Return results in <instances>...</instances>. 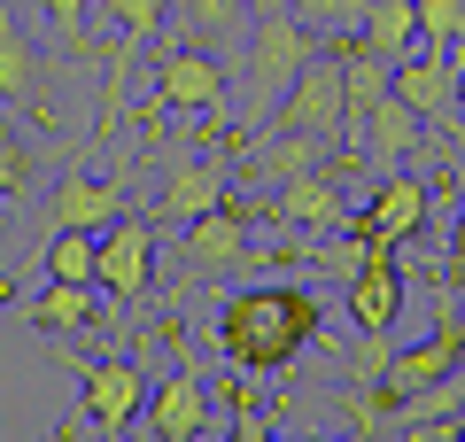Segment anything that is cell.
<instances>
[{"mask_svg": "<svg viewBox=\"0 0 465 442\" xmlns=\"http://www.w3.org/2000/svg\"><path fill=\"white\" fill-rule=\"evenodd\" d=\"M225 396H232V435H241V442H264V435H272V419H264V404H256L249 373H241V380H225Z\"/></svg>", "mask_w": 465, "mask_h": 442, "instance_id": "83f0119b", "label": "cell"}, {"mask_svg": "<svg viewBox=\"0 0 465 442\" xmlns=\"http://www.w3.org/2000/svg\"><path fill=\"white\" fill-rule=\"evenodd\" d=\"M8 295H16V272H0V303H8Z\"/></svg>", "mask_w": 465, "mask_h": 442, "instance_id": "f546056e", "label": "cell"}, {"mask_svg": "<svg viewBox=\"0 0 465 442\" xmlns=\"http://www.w3.org/2000/svg\"><path fill=\"white\" fill-rule=\"evenodd\" d=\"M101 318V287L94 279H47V295L32 303V326L39 334H85Z\"/></svg>", "mask_w": 465, "mask_h": 442, "instance_id": "ffe728a7", "label": "cell"}, {"mask_svg": "<svg viewBox=\"0 0 465 442\" xmlns=\"http://www.w3.org/2000/svg\"><path fill=\"white\" fill-rule=\"evenodd\" d=\"M458 109H465V70H458Z\"/></svg>", "mask_w": 465, "mask_h": 442, "instance_id": "4dcf8cb0", "label": "cell"}, {"mask_svg": "<svg viewBox=\"0 0 465 442\" xmlns=\"http://www.w3.org/2000/svg\"><path fill=\"white\" fill-rule=\"evenodd\" d=\"M318 326H326V311H318L311 287L264 279V287H241L225 303V318H217V349H225L232 373L272 380V373H287V365L318 342Z\"/></svg>", "mask_w": 465, "mask_h": 442, "instance_id": "6da1fadb", "label": "cell"}, {"mask_svg": "<svg viewBox=\"0 0 465 442\" xmlns=\"http://www.w3.org/2000/svg\"><path fill=\"white\" fill-rule=\"evenodd\" d=\"M326 47V39L311 32V24L287 8V0H256V24H249V63H241V94H249V109H241V140H249L256 125H264L272 109H280V94L295 85V70L311 63V55Z\"/></svg>", "mask_w": 465, "mask_h": 442, "instance_id": "7a4b0ae2", "label": "cell"}, {"mask_svg": "<svg viewBox=\"0 0 465 442\" xmlns=\"http://www.w3.org/2000/svg\"><path fill=\"white\" fill-rule=\"evenodd\" d=\"M365 156L349 140H326V132H295V125H264L241 140V171H249L256 186H280L295 179V171H357Z\"/></svg>", "mask_w": 465, "mask_h": 442, "instance_id": "277c9868", "label": "cell"}, {"mask_svg": "<svg viewBox=\"0 0 465 442\" xmlns=\"http://www.w3.org/2000/svg\"><path fill=\"white\" fill-rule=\"evenodd\" d=\"M333 179H341V171H295V179H280L264 202H249V195L241 202H249L256 226H287L295 241H333V233L349 226V210H357Z\"/></svg>", "mask_w": 465, "mask_h": 442, "instance_id": "3957f363", "label": "cell"}, {"mask_svg": "<svg viewBox=\"0 0 465 442\" xmlns=\"http://www.w3.org/2000/svg\"><path fill=\"white\" fill-rule=\"evenodd\" d=\"M94 16H109V39H133V47H148V39L163 32L171 0H94Z\"/></svg>", "mask_w": 465, "mask_h": 442, "instance_id": "603a6c76", "label": "cell"}, {"mask_svg": "<svg viewBox=\"0 0 465 442\" xmlns=\"http://www.w3.org/2000/svg\"><path fill=\"white\" fill-rule=\"evenodd\" d=\"M388 94L411 101L427 125H442V109L458 101V70H450V47H411L396 70H388Z\"/></svg>", "mask_w": 465, "mask_h": 442, "instance_id": "2e32d148", "label": "cell"}, {"mask_svg": "<svg viewBox=\"0 0 465 442\" xmlns=\"http://www.w3.org/2000/svg\"><path fill=\"white\" fill-rule=\"evenodd\" d=\"M465 39V0H419V47H458Z\"/></svg>", "mask_w": 465, "mask_h": 442, "instance_id": "484cf974", "label": "cell"}, {"mask_svg": "<svg viewBox=\"0 0 465 442\" xmlns=\"http://www.w3.org/2000/svg\"><path fill=\"white\" fill-rule=\"evenodd\" d=\"M427 217H434V186L411 179V171H388V179L372 186L357 210H349V233H357V241H372L381 256H396V248L411 241Z\"/></svg>", "mask_w": 465, "mask_h": 442, "instance_id": "52a82bcc", "label": "cell"}, {"mask_svg": "<svg viewBox=\"0 0 465 442\" xmlns=\"http://www.w3.org/2000/svg\"><path fill=\"white\" fill-rule=\"evenodd\" d=\"M39 272H47V279H94V287H101V233L54 226L47 248H39Z\"/></svg>", "mask_w": 465, "mask_h": 442, "instance_id": "44dd1931", "label": "cell"}, {"mask_svg": "<svg viewBox=\"0 0 465 442\" xmlns=\"http://www.w3.org/2000/svg\"><path fill=\"white\" fill-rule=\"evenodd\" d=\"M140 411H148V373H140L133 357L85 365V427H94V435H124Z\"/></svg>", "mask_w": 465, "mask_h": 442, "instance_id": "8fae6325", "label": "cell"}, {"mask_svg": "<svg viewBox=\"0 0 465 442\" xmlns=\"http://www.w3.org/2000/svg\"><path fill=\"white\" fill-rule=\"evenodd\" d=\"M32 186H39V147L0 116V202H24Z\"/></svg>", "mask_w": 465, "mask_h": 442, "instance_id": "cb8c5ba5", "label": "cell"}, {"mask_svg": "<svg viewBox=\"0 0 465 442\" xmlns=\"http://www.w3.org/2000/svg\"><path fill=\"white\" fill-rule=\"evenodd\" d=\"M349 147H357V156H365V164H411L419 147H427V116L411 109V101H372V116L357 132H349Z\"/></svg>", "mask_w": 465, "mask_h": 442, "instance_id": "9a60e30c", "label": "cell"}, {"mask_svg": "<svg viewBox=\"0 0 465 442\" xmlns=\"http://www.w3.org/2000/svg\"><path fill=\"white\" fill-rule=\"evenodd\" d=\"M450 264L465 272V202H458V233H450Z\"/></svg>", "mask_w": 465, "mask_h": 442, "instance_id": "f1b7e54d", "label": "cell"}, {"mask_svg": "<svg viewBox=\"0 0 465 442\" xmlns=\"http://www.w3.org/2000/svg\"><path fill=\"white\" fill-rule=\"evenodd\" d=\"M54 24V39H63V55H78V63H101L94 47V0H39Z\"/></svg>", "mask_w": 465, "mask_h": 442, "instance_id": "d4e9b609", "label": "cell"}, {"mask_svg": "<svg viewBox=\"0 0 465 442\" xmlns=\"http://www.w3.org/2000/svg\"><path fill=\"white\" fill-rule=\"evenodd\" d=\"M225 94H232V78H225V63H217L210 47H194V39H163V47H155V101H163V109L217 116Z\"/></svg>", "mask_w": 465, "mask_h": 442, "instance_id": "ba28073f", "label": "cell"}, {"mask_svg": "<svg viewBox=\"0 0 465 442\" xmlns=\"http://www.w3.org/2000/svg\"><path fill=\"white\" fill-rule=\"evenodd\" d=\"M124 202H133L124 171H63L47 210H54V226H85V233H101V226H116V217H124Z\"/></svg>", "mask_w": 465, "mask_h": 442, "instance_id": "4fadbf2b", "label": "cell"}, {"mask_svg": "<svg viewBox=\"0 0 465 442\" xmlns=\"http://www.w3.org/2000/svg\"><path fill=\"white\" fill-rule=\"evenodd\" d=\"M148 435H163V442H194V435H210V380L194 373V365H179V373L163 380V388H148Z\"/></svg>", "mask_w": 465, "mask_h": 442, "instance_id": "5bb4252c", "label": "cell"}, {"mask_svg": "<svg viewBox=\"0 0 465 442\" xmlns=\"http://www.w3.org/2000/svg\"><path fill=\"white\" fill-rule=\"evenodd\" d=\"M241 16H249V0H171V24H179L171 39H194V47H217V39H225Z\"/></svg>", "mask_w": 465, "mask_h": 442, "instance_id": "7402d4cb", "label": "cell"}, {"mask_svg": "<svg viewBox=\"0 0 465 442\" xmlns=\"http://www.w3.org/2000/svg\"><path fill=\"white\" fill-rule=\"evenodd\" d=\"M287 8L326 39V32H357V8H365V0H287Z\"/></svg>", "mask_w": 465, "mask_h": 442, "instance_id": "4316f807", "label": "cell"}, {"mask_svg": "<svg viewBox=\"0 0 465 442\" xmlns=\"http://www.w3.org/2000/svg\"><path fill=\"white\" fill-rule=\"evenodd\" d=\"M458 365H465V318H458V311H442L427 342H411V349H396V357H388V388H396L403 404H411V396L442 388V380L458 373Z\"/></svg>", "mask_w": 465, "mask_h": 442, "instance_id": "30bf717a", "label": "cell"}, {"mask_svg": "<svg viewBox=\"0 0 465 442\" xmlns=\"http://www.w3.org/2000/svg\"><path fill=\"white\" fill-rule=\"evenodd\" d=\"M264 125H295V132H326V140H349V85H341V63L333 47H318L311 63L295 70V85L280 94V109ZM256 125V132H264Z\"/></svg>", "mask_w": 465, "mask_h": 442, "instance_id": "8992f818", "label": "cell"}, {"mask_svg": "<svg viewBox=\"0 0 465 442\" xmlns=\"http://www.w3.org/2000/svg\"><path fill=\"white\" fill-rule=\"evenodd\" d=\"M256 217L241 210V195H225L217 210H202V217H186L179 226V264L194 279H225V272H241V264H256Z\"/></svg>", "mask_w": 465, "mask_h": 442, "instance_id": "5b68a950", "label": "cell"}, {"mask_svg": "<svg viewBox=\"0 0 465 442\" xmlns=\"http://www.w3.org/2000/svg\"><path fill=\"white\" fill-rule=\"evenodd\" d=\"M155 287V217L124 210L116 226H101V295L109 303H140Z\"/></svg>", "mask_w": 465, "mask_h": 442, "instance_id": "9c48e42d", "label": "cell"}, {"mask_svg": "<svg viewBox=\"0 0 465 442\" xmlns=\"http://www.w3.org/2000/svg\"><path fill=\"white\" fill-rule=\"evenodd\" d=\"M225 195H232L225 164H217V156H186V164H171V171H163V195H155V217H171V226H186V217L217 210Z\"/></svg>", "mask_w": 465, "mask_h": 442, "instance_id": "e0dca14e", "label": "cell"}, {"mask_svg": "<svg viewBox=\"0 0 465 442\" xmlns=\"http://www.w3.org/2000/svg\"><path fill=\"white\" fill-rule=\"evenodd\" d=\"M403 318V264L396 256H372L349 272V326L357 334H388Z\"/></svg>", "mask_w": 465, "mask_h": 442, "instance_id": "ac0fdd59", "label": "cell"}, {"mask_svg": "<svg viewBox=\"0 0 465 442\" xmlns=\"http://www.w3.org/2000/svg\"><path fill=\"white\" fill-rule=\"evenodd\" d=\"M357 39L372 55H388V63H403L419 47V0H365L357 8Z\"/></svg>", "mask_w": 465, "mask_h": 442, "instance_id": "d6986e66", "label": "cell"}, {"mask_svg": "<svg viewBox=\"0 0 465 442\" xmlns=\"http://www.w3.org/2000/svg\"><path fill=\"white\" fill-rule=\"evenodd\" d=\"M0 101H16L32 125H54V94H47V63L32 55V39H24V24L8 16V0H0Z\"/></svg>", "mask_w": 465, "mask_h": 442, "instance_id": "7c38bea8", "label": "cell"}]
</instances>
